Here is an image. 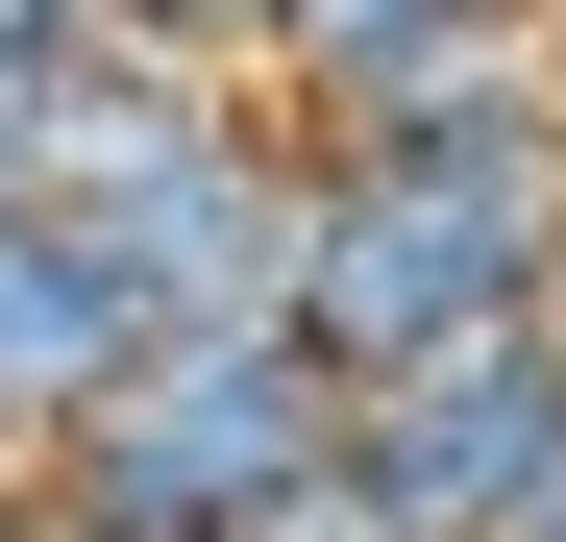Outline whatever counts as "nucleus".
I'll return each mask as SVG.
<instances>
[{"label": "nucleus", "instance_id": "8", "mask_svg": "<svg viewBox=\"0 0 566 542\" xmlns=\"http://www.w3.org/2000/svg\"><path fill=\"white\" fill-rule=\"evenodd\" d=\"M0 493H25V444H0Z\"/></svg>", "mask_w": 566, "mask_h": 542}, {"label": "nucleus", "instance_id": "1", "mask_svg": "<svg viewBox=\"0 0 566 542\" xmlns=\"http://www.w3.org/2000/svg\"><path fill=\"white\" fill-rule=\"evenodd\" d=\"M271 321H296L345 395H369V371H419V345L566 321V74L321 148V198H296V296H271Z\"/></svg>", "mask_w": 566, "mask_h": 542}, {"label": "nucleus", "instance_id": "3", "mask_svg": "<svg viewBox=\"0 0 566 542\" xmlns=\"http://www.w3.org/2000/svg\"><path fill=\"white\" fill-rule=\"evenodd\" d=\"M345 469L395 542H517L542 469H566V321H493V345H419V371L345 395Z\"/></svg>", "mask_w": 566, "mask_h": 542}, {"label": "nucleus", "instance_id": "7", "mask_svg": "<svg viewBox=\"0 0 566 542\" xmlns=\"http://www.w3.org/2000/svg\"><path fill=\"white\" fill-rule=\"evenodd\" d=\"M517 542H566V469H542V518H517Z\"/></svg>", "mask_w": 566, "mask_h": 542}, {"label": "nucleus", "instance_id": "5", "mask_svg": "<svg viewBox=\"0 0 566 542\" xmlns=\"http://www.w3.org/2000/svg\"><path fill=\"white\" fill-rule=\"evenodd\" d=\"M124 0H0V74H50V50H99Z\"/></svg>", "mask_w": 566, "mask_h": 542}, {"label": "nucleus", "instance_id": "6", "mask_svg": "<svg viewBox=\"0 0 566 542\" xmlns=\"http://www.w3.org/2000/svg\"><path fill=\"white\" fill-rule=\"evenodd\" d=\"M345 25H419V0H296V50H345ZM296 50H271V74H296Z\"/></svg>", "mask_w": 566, "mask_h": 542}, {"label": "nucleus", "instance_id": "4", "mask_svg": "<svg viewBox=\"0 0 566 542\" xmlns=\"http://www.w3.org/2000/svg\"><path fill=\"white\" fill-rule=\"evenodd\" d=\"M124 371H148V296L99 271V222H74V198H0V444H74Z\"/></svg>", "mask_w": 566, "mask_h": 542}, {"label": "nucleus", "instance_id": "2", "mask_svg": "<svg viewBox=\"0 0 566 542\" xmlns=\"http://www.w3.org/2000/svg\"><path fill=\"white\" fill-rule=\"evenodd\" d=\"M296 469H345V371L296 321H172L74 444H25V518H74V542H247Z\"/></svg>", "mask_w": 566, "mask_h": 542}, {"label": "nucleus", "instance_id": "9", "mask_svg": "<svg viewBox=\"0 0 566 542\" xmlns=\"http://www.w3.org/2000/svg\"><path fill=\"white\" fill-rule=\"evenodd\" d=\"M50 542H74V518H50Z\"/></svg>", "mask_w": 566, "mask_h": 542}]
</instances>
